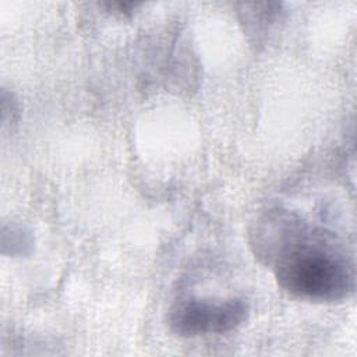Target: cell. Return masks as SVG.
<instances>
[{
    "mask_svg": "<svg viewBox=\"0 0 357 357\" xmlns=\"http://www.w3.org/2000/svg\"><path fill=\"white\" fill-rule=\"evenodd\" d=\"M33 238L29 230L21 226H3L1 247L3 254L10 255H25L31 251Z\"/></svg>",
    "mask_w": 357,
    "mask_h": 357,
    "instance_id": "3",
    "label": "cell"
},
{
    "mask_svg": "<svg viewBox=\"0 0 357 357\" xmlns=\"http://www.w3.org/2000/svg\"><path fill=\"white\" fill-rule=\"evenodd\" d=\"M250 307L243 298H187L176 303L169 312V326L180 336L226 333L245 322Z\"/></svg>",
    "mask_w": 357,
    "mask_h": 357,
    "instance_id": "2",
    "label": "cell"
},
{
    "mask_svg": "<svg viewBox=\"0 0 357 357\" xmlns=\"http://www.w3.org/2000/svg\"><path fill=\"white\" fill-rule=\"evenodd\" d=\"M251 247L279 286L296 297L333 303L354 290V264L343 245L293 212L273 208L264 213L251 231Z\"/></svg>",
    "mask_w": 357,
    "mask_h": 357,
    "instance_id": "1",
    "label": "cell"
},
{
    "mask_svg": "<svg viewBox=\"0 0 357 357\" xmlns=\"http://www.w3.org/2000/svg\"><path fill=\"white\" fill-rule=\"evenodd\" d=\"M106 6L119 11V13L127 14V13H131V10L135 8L138 4L137 3H107Z\"/></svg>",
    "mask_w": 357,
    "mask_h": 357,
    "instance_id": "4",
    "label": "cell"
}]
</instances>
